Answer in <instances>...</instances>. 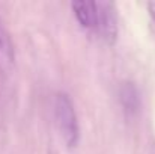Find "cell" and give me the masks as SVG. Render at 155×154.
Returning <instances> with one entry per match:
<instances>
[{"instance_id": "cell-1", "label": "cell", "mask_w": 155, "mask_h": 154, "mask_svg": "<svg viewBox=\"0 0 155 154\" xmlns=\"http://www.w3.org/2000/svg\"><path fill=\"white\" fill-rule=\"evenodd\" d=\"M54 115L65 144L74 148L80 139V128L72 100L66 94H57L54 101Z\"/></svg>"}, {"instance_id": "cell-2", "label": "cell", "mask_w": 155, "mask_h": 154, "mask_svg": "<svg viewBox=\"0 0 155 154\" xmlns=\"http://www.w3.org/2000/svg\"><path fill=\"white\" fill-rule=\"evenodd\" d=\"M98 6V21L97 29L104 41L108 46H113L117 38V18L114 5L110 2H100Z\"/></svg>"}, {"instance_id": "cell-3", "label": "cell", "mask_w": 155, "mask_h": 154, "mask_svg": "<svg viewBox=\"0 0 155 154\" xmlns=\"http://www.w3.org/2000/svg\"><path fill=\"white\" fill-rule=\"evenodd\" d=\"M72 11L77 18V21L84 29H97L98 21V6L97 2L91 0H77L72 2Z\"/></svg>"}, {"instance_id": "cell-4", "label": "cell", "mask_w": 155, "mask_h": 154, "mask_svg": "<svg viewBox=\"0 0 155 154\" xmlns=\"http://www.w3.org/2000/svg\"><path fill=\"white\" fill-rule=\"evenodd\" d=\"M15 65V53L14 44L9 32L6 30L3 21L0 20V73L11 74Z\"/></svg>"}, {"instance_id": "cell-5", "label": "cell", "mask_w": 155, "mask_h": 154, "mask_svg": "<svg viewBox=\"0 0 155 154\" xmlns=\"http://www.w3.org/2000/svg\"><path fill=\"white\" fill-rule=\"evenodd\" d=\"M119 98H120L124 110L130 116H134L139 112V109H140V95H139V91L134 86V83H130V82L124 83L119 89Z\"/></svg>"}, {"instance_id": "cell-6", "label": "cell", "mask_w": 155, "mask_h": 154, "mask_svg": "<svg viewBox=\"0 0 155 154\" xmlns=\"http://www.w3.org/2000/svg\"><path fill=\"white\" fill-rule=\"evenodd\" d=\"M148 12H149L151 23H152V27H154V32H155V2L148 3Z\"/></svg>"}]
</instances>
